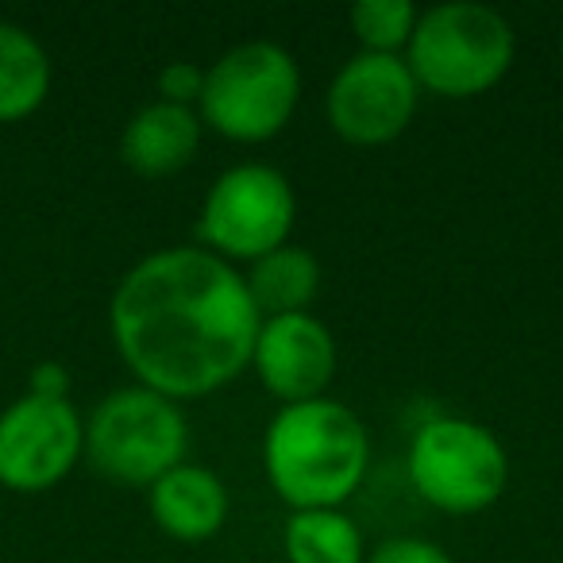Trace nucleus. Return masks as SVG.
Masks as SVG:
<instances>
[{
  "mask_svg": "<svg viewBox=\"0 0 563 563\" xmlns=\"http://www.w3.org/2000/svg\"><path fill=\"white\" fill-rule=\"evenodd\" d=\"M51 58L20 24L0 20V124H20L43 109L51 93Z\"/></svg>",
  "mask_w": 563,
  "mask_h": 563,
  "instance_id": "obj_14",
  "label": "nucleus"
},
{
  "mask_svg": "<svg viewBox=\"0 0 563 563\" xmlns=\"http://www.w3.org/2000/svg\"><path fill=\"white\" fill-rule=\"evenodd\" d=\"M409 478L429 506L467 517L490 509L506 494L509 460L486 424L467 417H432L413 432Z\"/></svg>",
  "mask_w": 563,
  "mask_h": 563,
  "instance_id": "obj_6",
  "label": "nucleus"
},
{
  "mask_svg": "<svg viewBox=\"0 0 563 563\" xmlns=\"http://www.w3.org/2000/svg\"><path fill=\"white\" fill-rule=\"evenodd\" d=\"M147 506L155 525L181 544H201L217 537L228 521V490L209 467L178 463L158 483L147 486Z\"/></svg>",
  "mask_w": 563,
  "mask_h": 563,
  "instance_id": "obj_11",
  "label": "nucleus"
},
{
  "mask_svg": "<svg viewBox=\"0 0 563 563\" xmlns=\"http://www.w3.org/2000/svg\"><path fill=\"white\" fill-rule=\"evenodd\" d=\"M189 424L178 401L124 386L112 390L86 421V455L93 471L120 486H151L186 463Z\"/></svg>",
  "mask_w": 563,
  "mask_h": 563,
  "instance_id": "obj_5",
  "label": "nucleus"
},
{
  "mask_svg": "<svg viewBox=\"0 0 563 563\" xmlns=\"http://www.w3.org/2000/svg\"><path fill=\"white\" fill-rule=\"evenodd\" d=\"M301 70L278 43H240L205 70L197 117L232 143H266L294 120Z\"/></svg>",
  "mask_w": 563,
  "mask_h": 563,
  "instance_id": "obj_4",
  "label": "nucleus"
},
{
  "mask_svg": "<svg viewBox=\"0 0 563 563\" xmlns=\"http://www.w3.org/2000/svg\"><path fill=\"white\" fill-rule=\"evenodd\" d=\"M243 282H247V294L263 321L309 313V306L321 294V263H317L313 251L282 243L271 255L255 258L251 271L243 274Z\"/></svg>",
  "mask_w": 563,
  "mask_h": 563,
  "instance_id": "obj_13",
  "label": "nucleus"
},
{
  "mask_svg": "<svg viewBox=\"0 0 563 563\" xmlns=\"http://www.w3.org/2000/svg\"><path fill=\"white\" fill-rule=\"evenodd\" d=\"M205 89V70L194 63H170L158 74V101L166 104H181V109H194L201 101Z\"/></svg>",
  "mask_w": 563,
  "mask_h": 563,
  "instance_id": "obj_18",
  "label": "nucleus"
},
{
  "mask_svg": "<svg viewBox=\"0 0 563 563\" xmlns=\"http://www.w3.org/2000/svg\"><path fill=\"white\" fill-rule=\"evenodd\" d=\"M251 367L286 406L324 398V386L336 375V340L313 313L271 317L258 329Z\"/></svg>",
  "mask_w": 563,
  "mask_h": 563,
  "instance_id": "obj_10",
  "label": "nucleus"
},
{
  "mask_svg": "<svg viewBox=\"0 0 563 563\" xmlns=\"http://www.w3.org/2000/svg\"><path fill=\"white\" fill-rule=\"evenodd\" d=\"M294 217H298V197L290 178L274 166L240 163L209 186L197 235L205 251L220 255L224 263L232 258L255 263L282 243H290Z\"/></svg>",
  "mask_w": 563,
  "mask_h": 563,
  "instance_id": "obj_7",
  "label": "nucleus"
},
{
  "mask_svg": "<svg viewBox=\"0 0 563 563\" xmlns=\"http://www.w3.org/2000/svg\"><path fill=\"white\" fill-rule=\"evenodd\" d=\"M363 563H455L440 544L421 537H390L375 544Z\"/></svg>",
  "mask_w": 563,
  "mask_h": 563,
  "instance_id": "obj_17",
  "label": "nucleus"
},
{
  "mask_svg": "<svg viewBox=\"0 0 563 563\" xmlns=\"http://www.w3.org/2000/svg\"><path fill=\"white\" fill-rule=\"evenodd\" d=\"M201 147V117L181 104L155 101L128 120L120 135V158L140 178H170Z\"/></svg>",
  "mask_w": 563,
  "mask_h": 563,
  "instance_id": "obj_12",
  "label": "nucleus"
},
{
  "mask_svg": "<svg viewBox=\"0 0 563 563\" xmlns=\"http://www.w3.org/2000/svg\"><path fill=\"white\" fill-rule=\"evenodd\" d=\"M286 560L290 563H363L367 548L355 521L340 509H301L286 521Z\"/></svg>",
  "mask_w": 563,
  "mask_h": 563,
  "instance_id": "obj_15",
  "label": "nucleus"
},
{
  "mask_svg": "<svg viewBox=\"0 0 563 563\" xmlns=\"http://www.w3.org/2000/svg\"><path fill=\"white\" fill-rule=\"evenodd\" d=\"M109 329L135 386L186 401L251 367L263 317L232 263L205 247H166L120 278Z\"/></svg>",
  "mask_w": 563,
  "mask_h": 563,
  "instance_id": "obj_1",
  "label": "nucleus"
},
{
  "mask_svg": "<svg viewBox=\"0 0 563 563\" xmlns=\"http://www.w3.org/2000/svg\"><path fill=\"white\" fill-rule=\"evenodd\" d=\"M263 463L274 494L294 514L340 509L363 486L371 440L344 401L313 398L274 413L263 437Z\"/></svg>",
  "mask_w": 563,
  "mask_h": 563,
  "instance_id": "obj_2",
  "label": "nucleus"
},
{
  "mask_svg": "<svg viewBox=\"0 0 563 563\" xmlns=\"http://www.w3.org/2000/svg\"><path fill=\"white\" fill-rule=\"evenodd\" d=\"M86 455V421L70 398H24L0 413V486L43 494Z\"/></svg>",
  "mask_w": 563,
  "mask_h": 563,
  "instance_id": "obj_8",
  "label": "nucleus"
},
{
  "mask_svg": "<svg viewBox=\"0 0 563 563\" xmlns=\"http://www.w3.org/2000/svg\"><path fill=\"white\" fill-rule=\"evenodd\" d=\"M417 101H421V89L406 58L360 51L340 66L329 86V124L344 143L383 147L413 124Z\"/></svg>",
  "mask_w": 563,
  "mask_h": 563,
  "instance_id": "obj_9",
  "label": "nucleus"
},
{
  "mask_svg": "<svg viewBox=\"0 0 563 563\" xmlns=\"http://www.w3.org/2000/svg\"><path fill=\"white\" fill-rule=\"evenodd\" d=\"M514 27L501 12L452 0L421 12L406 47L417 89L448 101H471L498 86L514 66Z\"/></svg>",
  "mask_w": 563,
  "mask_h": 563,
  "instance_id": "obj_3",
  "label": "nucleus"
},
{
  "mask_svg": "<svg viewBox=\"0 0 563 563\" xmlns=\"http://www.w3.org/2000/svg\"><path fill=\"white\" fill-rule=\"evenodd\" d=\"M27 394H35V398H55V401L70 398V371L55 360L40 363V367L32 371V378H27Z\"/></svg>",
  "mask_w": 563,
  "mask_h": 563,
  "instance_id": "obj_19",
  "label": "nucleus"
},
{
  "mask_svg": "<svg viewBox=\"0 0 563 563\" xmlns=\"http://www.w3.org/2000/svg\"><path fill=\"white\" fill-rule=\"evenodd\" d=\"M417 16L421 12L409 0H360L347 12L355 40L363 43L367 55H398L401 47H409Z\"/></svg>",
  "mask_w": 563,
  "mask_h": 563,
  "instance_id": "obj_16",
  "label": "nucleus"
}]
</instances>
